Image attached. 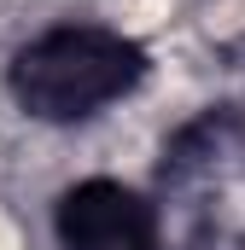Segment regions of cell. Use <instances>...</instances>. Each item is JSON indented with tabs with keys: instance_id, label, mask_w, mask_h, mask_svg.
<instances>
[{
	"instance_id": "1",
	"label": "cell",
	"mask_w": 245,
	"mask_h": 250,
	"mask_svg": "<svg viewBox=\"0 0 245 250\" xmlns=\"http://www.w3.org/2000/svg\"><path fill=\"white\" fill-rule=\"evenodd\" d=\"M152 76V53L99 18H59L6 59V93L29 123L76 128L134 99Z\"/></svg>"
},
{
	"instance_id": "2",
	"label": "cell",
	"mask_w": 245,
	"mask_h": 250,
	"mask_svg": "<svg viewBox=\"0 0 245 250\" xmlns=\"http://www.w3.org/2000/svg\"><path fill=\"white\" fill-rule=\"evenodd\" d=\"M53 250H164V204L111 175L70 181L53 198Z\"/></svg>"
},
{
	"instance_id": "3",
	"label": "cell",
	"mask_w": 245,
	"mask_h": 250,
	"mask_svg": "<svg viewBox=\"0 0 245 250\" xmlns=\"http://www.w3.org/2000/svg\"><path fill=\"white\" fill-rule=\"evenodd\" d=\"M245 175V105H204L164 140V192H210Z\"/></svg>"
}]
</instances>
